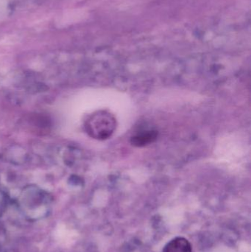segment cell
Returning a JSON list of instances; mask_svg holds the SVG:
<instances>
[{
	"label": "cell",
	"instance_id": "obj_3",
	"mask_svg": "<svg viewBox=\"0 0 251 252\" xmlns=\"http://www.w3.org/2000/svg\"><path fill=\"white\" fill-rule=\"evenodd\" d=\"M157 138V132L154 130H143L131 137V143L141 147L153 142Z\"/></svg>",
	"mask_w": 251,
	"mask_h": 252
},
{
	"label": "cell",
	"instance_id": "obj_2",
	"mask_svg": "<svg viewBox=\"0 0 251 252\" xmlns=\"http://www.w3.org/2000/svg\"><path fill=\"white\" fill-rule=\"evenodd\" d=\"M162 252H193V247L185 238L177 237L165 245Z\"/></svg>",
	"mask_w": 251,
	"mask_h": 252
},
{
	"label": "cell",
	"instance_id": "obj_1",
	"mask_svg": "<svg viewBox=\"0 0 251 252\" xmlns=\"http://www.w3.org/2000/svg\"><path fill=\"white\" fill-rule=\"evenodd\" d=\"M116 127V121L113 115L106 111H99L88 117L85 128L94 139H106L112 136Z\"/></svg>",
	"mask_w": 251,
	"mask_h": 252
}]
</instances>
